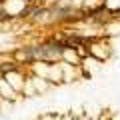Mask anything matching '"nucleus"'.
Instances as JSON below:
<instances>
[{
  "label": "nucleus",
  "instance_id": "obj_1",
  "mask_svg": "<svg viewBox=\"0 0 120 120\" xmlns=\"http://www.w3.org/2000/svg\"><path fill=\"white\" fill-rule=\"evenodd\" d=\"M2 78H4L6 82H8L10 86H12L14 92H18L20 94L22 88H24V72L20 70V66L18 64H4V72H2Z\"/></svg>",
  "mask_w": 120,
  "mask_h": 120
},
{
  "label": "nucleus",
  "instance_id": "obj_2",
  "mask_svg": "<svg viewBox=\"0 0 120 120\" xmlns=\"http://www.w3.org/2000/svg\"><path fill=\"white\" fill-rule=\"evenodd\" d=\"M88 54L94 60H98V62H104V60L110 56V44L104 42V40H100V38L90 40L88 42Z\"/></svg>",
  "mask_w": 120,
  "mask_h": 120
},
{
  "label": "nucleus",
  "instance_id": "obj_3",
  "mask_svg": "<svg viewBox=\"0 0 120 120\" xmlns=\"http://www.w3.org/2000/svg\"><path fill=\"white\" fill-rule=\"evenodd\" d=\"M60 62H66V64L78 66V64H80V58H78L76 50H74L72 46H64V48H62V54H60Z\"/></svg>",
  "mask_w": 120,
  "mask_h": 120
},
{
  "label": "nucleus",
  "instance_id": "obj_4",
  "mask_svg": "<svg viewBox=\"0 0 120 120\" xmlns=\"http://www.w3.org/2000/svg\"><path fill=\"white\" fill-rule=\"evenodd\" d=\"M0 96H2L6 102H14V100L18 98V92H14L12 86H10L2 76H0Z\"/></svg>",
  "mask_w": 120,
  "mask_h": 120
},
{
  "label": "nucleus",
  "instance_id": "obj_5",
  "mask_svg": "<svg viewBox=\"0 0 120 120\" xmlns=\"http://www.w3.org/2000/svg\"><path fill=\"white\" fill-rule=\"evenodd\" d=\"M4 102H6V100H4V98H2V96H0V104H4Z\"/></svg>",
  "mask_w": 120,
  "mask_h": 120
}]
</instances>
